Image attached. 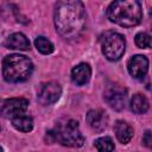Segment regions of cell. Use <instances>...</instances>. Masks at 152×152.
Instances as JSON below:
<instances>
[{"instance_id":"44dd1931","label":"cell","mask_w":152,"mask_h":152,"mask_svg":"<svg viewBox=\"0 0 152 152\" xmlns=\"http://www.w3.org/2000/svg\"><path fill=\"white\" fill-rule=\"evenodd\" d=\"M0 129H1V128H0Z\"/></svg>"},{"instance_id":"2e32d148","label":"cell","mask_w":152,"mask_h":152,"mask_svg":"<svg viewBox=\"0 0 152 152\" xmlns=\"http://www.w3.org/2000/svg\"><path fill=\"white\" fill-rule=\"evenodd\" d=\"M34 45H36L37 50L43 55H49V53L53 52V44L48 38H45L43 36H39L36 38Z\"/></svg>"},{"instance_id":"6da1fadb","label":"cell","mask_w":152,"mask_h":152,"mask_svg":"<svg viewBox=\"0 0 152 152\" xmlns=\"http://www.w3.org/2000/svg\"><path fill=\"white\" fill-rule=\"evenodd\" d=\"M56 31L68 40L77 39L86 28L87 14L81 0H57L53 12Z\"/></svg>"},{"instance_id":"7c38bea8","label":"cell","mask_w":152,"mask_h":152,"mask_svg":"<svg viewBox=\"0 0 152 152\" xmlns=\"http://www.w3.org/2000/svg\"><path fill=\"white\" fill-rule=\"evenodd\" d=\"M114 132H115V135H116V139L121 142V144H128L132 138H133V134H134V131H133V127L124 121V120H118L114 125Z\"/></svg>"},{"instance_id":"8992f818","label":"cell","mask_w":152,"mask_h":152,"mask_svg":"<svg viewBox=\"0 0 152 152\" xmlns=\"http://www.w3.org/2000/svg\"><path fill=\"white\" fill-rule=\"evenodd\" d=\"M103 97L110 108L115 110H122L127 103V90L121 84L112 83L107 86Z\"/></svg>"},{"instance_id":"ac0fdd59","label":"cell","mask_w":152,"mask_h":152,"mask_svg":"<svg viewBox=\"0 0 152 152\" xmlns=\"http://www.w3.org/2000/svg\"><path fill=\"white\" fill-rule=\"evenodd\" d=\"M135 44L138 48L140 49H148L151 48V37L150 34L145 33V32H139L135 34Z\"/></svg>"},{"instance_id":"8fae6325","label":"cell","mask_w":152,"mask_h":152,"mask_svg":"<svg viewBox=\"0 0 152 152\" xmlns=\"http://www.w3.org/2000/svg\"><path fill=\"white\" fill-rule=\"evenodd\" d=\"M91 69L87 63H80L71 70V80L76 86H83L89 82Z\"/></svg>"},{"instance_id":"5b68a950","label":"cell","mask_w":152,"mask_h":152,"mask_svg":"<svg viewBox=\"0 0 152 152\" xmlns=\"http://www.w3.org/2000/svg\"><path fill=\"white\" fill-rule=\"evenodd\" d=\"M125 49H126V40L122 34L116 32H110L103 38L102 53L108 61L112 62L119 61L124 56Z\"/></svg>"},{"instance_id":"9c48e42d","label":"cell","mask_w":152,"mask_h":152,"mask_svg":"<svg viewBox=\"0 0 152 152\" xmlns=\"http://www.w3.org/2000/svg\"><path fill=\"white\" fill-rule=\"evenodd\" d=\"M127 69H128V72L132 77L141 80L147 74V70H148V59H147V57L142 56V55L133 56L128 61Z\"/></svg>"},{"instance_id":"7a4b0ae2","label":"cell","mask_w":152,"mask_h":152,"mask_svg":"<svg viewBox=\"0 0 152 152\" xmlns=\"http://www.w3.org/2000/svg\"><path fill=\"white\" fill-rule=\"evenodd\" d=\"M108 19L122 27H133L142 19V0H114L107 8Z\"/></svg>"},{"instance_id":"52a82bcc","label":"cell","mask_w":152,"mask_h":152,"mask_svg":"<svg viewBox=\"0 0 152 152\" xmlns=\"http://www.w3.org/2000/svg\"><path fill=\"white\" fill-rule=\"evenodd\" d=\"M27 107H28V101L23 97L0 100V115L12 119L19 114H24Z\"/></svg>"},{"instance_id":"ba28073f","label":"cell","mask_w":152,"mask_h":152,"mask_svg":"<svg viewBox=\"0 0 152 152\" xmlns=\"http://www.w3.org/2000/svg\"><path fill=\"white\" fill-rule=\"evenodd\" d=\"M62 95V88L56 82H48L42 84L38 91V101L43 106H50L55 103Z\"/></svg>"},{"instance_id":"4fadbf2b","label":"cell","mask_w":152,"mask_h":152,"mask_svg":"<svg viewBox=\"0 0 152 152\" xmlns=\"http://www.w3.org/2000/svg\"><path fill=\"white\" fill-rule=\"evenodd\" d=\"M5 46L7 49H13V50H28L30 49V42L26 38L25 34L17 32V33H12L11 36H8L5 40Z\"/></svg>"},{"instance_id":"277c9868","label":"cell","mask_w":152,"mask_h":152,"mask_svg":"<svg viewBox=\"0 0 152 152\" xmlns=\"http://www.w3.org/2000/svg\"><path fill=\"white\" fill-rule=\"evenodd\" d=\"M50 141H57L63 146L80 147L84 144V137L80 131L78 122L68 120L64 124H58L52 131L48 132Z\"/></svg>"},{"instance_id":"9a60e30c","label":"cell","mask_w":152,"mask_h":152,"mask_svg":"<svg viewBox=\"0 0 152 152\" xmlns=\"http://www.w3.org/2000/svg\"><path fill=\"white\" fill-rule=\"evenodd\" d=\"M12 125L15 129L20 131V132H31L33 128V120L32 118L24 115V114H19L14 118L11 119Z\"/></svg>"},{"instance_id":"d6986e66","label":"cell","mask_w":152,"mask_h":152,"mask_svg":"<svg viewBox=\"0 0 152 152\" xmlns=\"http://www.w3.org/2000/svg\"><path fill=\"white\" fill-rule=\"evenodd\" d=\"M142 142L145 146L151 147L152 146V135H151V131H146L144 138H142Z\"/></svg>"},{"instance_id":"e0dca14e","label":"cell","mask_w":152,"mask_h":152,"mask_svg":"<svg viewBox=\"0 0 152 152\" xmlns=\"http://www.w3.org/2000/svg\"><path fill=\"white\" fill-rule=\"evenodd\" d=\"M94 146L99 151H113L114 150V144L110 137H101L95 140Z\"/></svg>"},{"instance_id":"30bf717a","label":"cell","mask_w":152,"mask_h":152,"mask_svg":"<svg viewBox=\"0 0 152 152\" xmlns=\"http://www.w3.org/2000/svg\"><path fill=\"white\" fill-rule=\"evenodd\" d=\"M86 120L89 127L95 132H102L108 124V116L102 109H91L88 112Z\"/></svg>"},{"instance_id":"5bb4252c","label":"cell","mask_w":152,"mask_h":152,"mask_svg":"<svg viewBox=\"0 0 152 152\" xmlns=\"http://www.w3.org/2000/svg\"><path fill=\"white\" fill-rule=\"evenodd\" d=\"M129 107H131V110L134 114H144V113H146L148 110L150 103H148V100L146 99L145 95H142V94H135L131 99Z\"/></svg>"},{"instance_id":"ffe728a7","label":"cell","mask_w":152,"mask_h":152,"mask_svg":"<svg viewBox=\"0 0 152 152\" xmlns=\"http://www.w3.org/2000/svg\"><path fill=\"white\" fill-rule=\"evenodd\" d=\"M0 151H2V147H1V146H0Z\"/></svg>"},{"instance_id":"3957f363","label":"cell","mask_w":152,"mask_h":152,"mask_svg":"<svg viewBox=\"0 0 152 152\" xmlns=\"http://www.w3.org/2000/svg\"><path fill=\"white\" fill-rule=\"evenodd\" d=\"M33 71V64L31 59L24 55L13 53L4 58L2 62V76L5 81L10 83H18L26 81Z\"/></svg>"}]
</instances>
